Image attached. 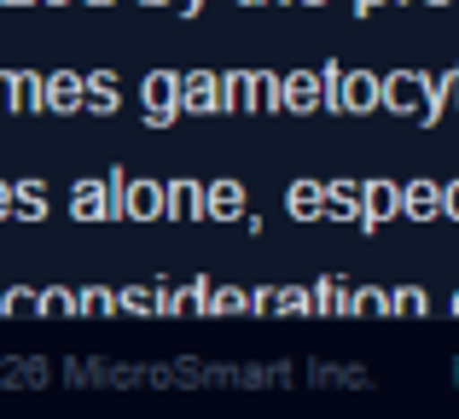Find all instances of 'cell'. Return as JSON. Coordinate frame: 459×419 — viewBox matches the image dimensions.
<instances>
[{
  "label": "cell",
  "instance_id": "cell-27",
  "mask_svg": "<svg viewBox=\"0 0 459 419\" xmlns=\"http://www.w3.org/2000/svg\"><path fill=\"white\" fill-rule=\"evenodd\" d=\"M204 315H245V292L210 280V292H204Z\"/></svg>",
  "mask_w": 459,
  "mask_h": 419
},
{
  "label": "cell",
  "instance_id": "cell-46",
  "mask_svg": "<svg viewBox=\"0 0 459 419\" xmlns=\"http://www.w3.org/2000/svg\"><path fill=\"white\" fill-rule=\"evenodd\" d=\"M425 6H454V0H425Z\"/></svg>",
  "mask_w": 459,
  "mask_h": 419
},
{
  "label": "cell",
  "instance_id": "cell-24",
  "mask_svg": "<svg viewBox=\"0 0 459 419\" xmlns=\"http://www.w3.org/2000/svg\"><path fill=\"white\" fill-rule=\"evenodd\" d=\"M117 315H134V320L157 315V285H123L117 292Z\"/></svg>",
  "mask_w": 459,
  "mask_h": 419
},
{
  "label": "cell",
  "instance_id": "cell-20",
  "mask_svg": "<svg viewBox=\"0 0 459 419\" xmlns=\"http://www.w3.org/2000/svg\"><path fill=\"white\" fill-rule=\"evenodd\" d=\"M320 198H325V187L320 181H291V193H285V210L297 215V222H320Z\"/></svg>",
  "mask_w": 459,
  "mask_h": 419
},
{
  "label": "cell",
  "instance_id": "cell-19",
  "mask_svg": "<svg viewBox=\"0 0 459 419\" xmlns=\"http://www.w3.org/2000/svg\"><path fill=\"white\" fill-rule=\"evenodd\" d=\"M70 215H76V222H105V181L70 187Z\"/></svg>",
  "mask_w": 459,
  "mask_h": 419
},
{
  "label": "cell",
  "instance_id": "cell-30",
  "mask_svg": "<svg viewBox=\"0 0 459 419\" xmlns=\"http://www.w3.org/2000/svg\"><path fill=\"white\" fill-rule=\"evenodd\" d=\"M0 315H12V320L35 315V285H12V292L0 297Z\"/></svg>",
  "mask_w": 459,
  "mask_h": 419
},
{
  "label": "cell",
  "instance_id": "cell-14",
  "mask_svg": "<svg viewBox=\"0 0 459 419\" xmlns=\"http://www.w3.org/2000/svg\"><path fill=\"white\" fill-rule=\"evenodd\" d=\"M215 100L227 117H250V70H215Z\"/></svg>",
  "mask_w": 459,
  "mask_h": 419
},
{
  "label": "cell",
  "instance_id": "cell-1",
  "mask_svg": "<svg viewBox=\"0 0 459 419\" xmlns=\"http://www.w3.org/2000/svg\"><path fill=\"white\" fill-rule=\"evenodd\" d=\"M425 105H430V70H390V76H378V111L425 123Z\"/></svg>",
  "mask_w": 459,
  "mask_h": 419
},
{
  "label": "cell",
  "instance_id": "cell-11",
  "mask_svg": "<svg viewBox=\"0 0 459 419\" xmlns=\"http://www.w3.org/2000/svg\"><path fill=\"white\" fill-rule=\"evenodd\" d=\"M238 215H245V187L238 181H210L204 187V222H238Z\"/></svg>",
  "mask_w": 459,
  "mask_h": 419
},
{
  "label": "cell",
  "instance_id": "cell-25",
  "mask_svg": "<svg viewBox=\"0 0 459 419\" xmlns=\"http://www.w3.org/2000/svg\"><path fill=\"white\" fill-rule=\"evenodd\" d=\"M35 315H47V320L76 315V292H70V285H47V292H35Z\"/></svg>",
  "mask_w": 459,
  "mask_h": 419
},
{
  "label": "cell",
  "instance_id": "cell-29",
  "mask_svg": "<svg viewBox=\"0 0 459 419\" xmlns=\"http://www.w3.org/2000/svg\"><path fill=\"white\" fill-rule=\"evenodd\" d=\"M123 187H128V170L105 175V222H123Z\"/></svg>",
  "mask_w": 459,
  "mask_h": 419
},
{
  "label": "cell",
  "instance_id": "cell-4",
  "mask_svg": "<svg viewBox=\"0 0 459 419\" xmlns=\"http://www.w3.org/2000/svg\"><path fill=\"white\" fill-rule=\"evenodd\" d=\"M280 111H291V117L320 111V76L314 70H285L280 76Z\"/></svg>",
  "mask_w": 459,
  "mask_h": 419
},
{
  "label": "cell",
  "instance_id": "cell-36",
  "mask_svg": "<svg viewBox=\"0 0 459 419\" xmlns=\"http://www.w3.org/2000/svg\"><path fill=\"white\" fill-rule=\"evenodd\" d=\"M378 6H390V0H355V18H372Z\"/></svg>",
  "mask_w": 459,
  "mask_h": 419
},
{
  "label": "cell",
  "instance_id": "cell-45",
  "mask_svg": "<svg viewBox=\"0 0 459 419\" xmlns=\"http://www.w3.org/2000/svg\"><path fill=\"white\" fill-rule=\"evenodd\" d=\"M6 6H35V0H6Z\"/></svg>",
  "mask_w": 459,
  "mask_h": 419
},
{
  "label": "cell",
  "instance_id": "cell-49",
  "mask_svg": "<svg viewBox=\"0 0 459 419\" xmlns=\"http://www.w3.org/2000/svg\"><path fill=\"white\" fill-rule=\"evenodd\" d=\"M0 6H6V0H0Z\"/></svg>",
  "mask_w": 459,
  "mask_h": 419
},
{
  "label": "cell",
  "instance_id": "cell-15",
  "mask_svg": "<svg viewBox=\"0 0 459 419\" xmlns=\"http://www.w3.org/2000/svg\"><path fill=\"white\" fill-rule=\"evenodd\" d=\"M360 215V181H332L320 198V222H355Z\"/></svg>",
  "mask_w": 459,
  "mask_h": 419
},
{
  "label": "cell",
  "instance_id": "cell-28",
  "mask_svg": "<svg viewBox=\"0 0 459 419\" xmlns=\"http://www.w3.org/2000/svg\"><path fill=\"white\" fill-rule=\"evenodd\" d=\"M314 76H320V111H325V117H343V105H337V82H343V65H337V58H325Z\"/></svg>",
  "mask_w": 459,
  "mask_h": 419
},
{
  "label": "cell",
  "instance_id": "cell-38",
  "mask_svg": "<svg viewBox=\"0 0 459 419\" xmlns=\"http://www.w3.org/2000/svg\"><path fill=\"white\" fill-rule=\"evenodd\" d=\"M6 210H12V181H0V222H6Z\"/></svg>",
  "mask_w": 459,
  "mask_h": 419
},
{
  "label": "cell",
  "instance_id": "cell-31",
  "mask_svg": "<svg viewBox=\"0 0 459 419\" xmlns=\"http://www.w3.org/2000/svg\"><path fill=\"white\" fill-rule=\"evenodd\" d=\"M280 309V285H256V292H245V315H273Z\"/></svg>",
  "mask_w": 459,
  "mask_h": 419
},
{
  "label": "cell",
  "instance_id": "cell-33",
  "mask_svg": "<svg viewBox=\"0 0 459 419\" xmlns=\"http://www.w3.org/2000/svg\"><path fill=\"white\" fill-rule=\"evenodd\" d=\"M442 215L459 222V181H442Z\"/></svg>",
  "mask_w": 459,
  "mask_h": 419
},
{
  "label": "cell",
  "instance_id": "cell-6",
  "mask_svg": "<svg viewBox=\"0 0 459 419\" xmlns=\"http://www.w3.org/2000/svg\"><path fill=\"white\" fill-rule=\"evenodd\" d=\"M204 292H210V274H192L180 285H157V315H204Z\"/></svg>",
  "mask_w": 459,
  "mask_h": 419
},
{
  "label": "cell",
  "instance_id": "cell-40",
  "mask_svg": "<svg viewBox=\"0 0 459 419\" xmlns=\"http://www.w3.org/2000/svg\"><path fill=\"white\" fill-rule=\"evenodd\" d=\"M140 6H175V0H140Z\"/></svg>",
  "mask_w": 459,
  "mask_h": 419
},
{
  "label": "cell",
  "instance_id": "cell-21",
  "mask_svg": "<svg viewBox=\"0 0 459 419\" xmlns=\"http://www.w3.org/2000/svg\"><path fill=\"white\" fill-rule=\"evenodd\" d=\"M343 292H349V285L332 280V274H325V280H314L308 285V315H343Z\"/></svg>",
  "mask_w": 459,
  "mask_h": 419
},
{
  "label": "cell",
  "instance_id": "cell-44",
  "mask_svg": "<svg viewBox=\"0 0 459 419\" xmlns=\"http://www.w3.org/2000/svg\"><path fill=\"white\" fill-rule=\"evenodd\" d=\"M82 6H111V0H82Z\"/></svg>",
  "mask_w": 459,
  "mask_h": 419
},
{
  "label": "cell",
  "instance_id": "cell-5",
  "mask_svg": "<svg viewBox=\"0 0 459 419\" xmlns=\"http://www.w3.org/2000/svg\"><path fill=\"white\" fill-rule=\"evenodd\" d=\"M337 105H343V117H367V111H378V76H372V70H349V65H343V82H337Z\"/></svg>",
  "mask_w": 459,
  "mask_h": 419
},
{
  "label": "cell",
  "instance_id": "cell-10",
  "mask_svg": "<svg viewBox=\"0 0 459 419\" xmlns=\"http://www.w3.org/2000/svg\"><path fill=\"white\" fill-rule=\"evenodd\" d=\"M163 215L175 222H204V181H163Z\"/></svg>",
  "mask_w": 459,
  "mask_h": 419
},
{
  "label": "cell",
  "instance_id": "cell-41",
  "mask_svg": "<svg viewBox=\"0 0 459 419\" xmlns=\"http://www.w3.org/2000/svg\"><path fill=\"white\" fill-rule=\"evenodd\" d=\"M291 6H325V0H291Z\"/></svg>",
  "mask_w": 459,
  "mask_h": 419
},
{
  "label": "cell",
  "instance_id": "cell-12",
  "mask_svg": "<svg viewBox=\"0 0 459 419\" xmlns=\"http://www.w3.org/2000/svg\"><path fill=\"white\" fill-rule=\"evenodd\" d=\"M117 105H123L117 76H111V70H88V76H82V111H88V117H111Z\"/></svg>",
  "mask_w": 459,
  "mask_h": 419
},
{
  "label": "cell",
  "instance_id": "cell-16",
  "mask_svg": "<svg viewBox=\"0 0 459 419\" xmlns=\"http://www.w3.org/2000/svg\"><path fill=\"white\" fill-rule=\"evenodd\" d=\"M6 222H47V187L41 181H12Z\"/></svg>",
  "mask_w": 459,
  "mask_h": 419
},
{
  "label": "cell",
  "instance_id": "cell-37",
  "mask_svg": "<svg viewBox=\"0 0 459 419\" xmlns=\"http://www.w3.org/2000/svg\"><path fill=\"white\" fill-rule=\"evenodd\" d=\"M448 100H454V111H459V58H454V70H448Z\"/></svg>",
  "mask_w": 459,
  "mask_h": 419
},
{
  "label": "cell",
  "instance_id": "cell-48",
  "mask_svg": "<svg viewBox=\"0 0 459 419\" xmlns=\"http://www.w3.org/2000/svg\"><path fill=\"white\" fill-rule=\"evenodd\" d=\"M390 6H407V0H390Z\"/></svg>",
  "mask_w": 459,
  "mask_h": 419
},
{
  "label": "cell",
  "instance_id": "cell-39",
  "mask_svg": "<svg viewBox=\"0 0 459 419\" xmlns=\"http://www.w3.org/2000/svg\"><path fill=\"white\" fill-rule=\"evenodd\" d=\"M41 6H76V0H41Z\"/></svg>",
  "mask_w": 459,
  "mask_h": 419
},
{
  "label": "cell",
  "instance_id": "cell-7",
  "mask_svg": "<svg viewBox=\"0 0 459 419\" xmlns=\"http://www.w3.org/2000/svg\"><path fill=\"white\" fill-rule=\"evenodd\" d=\"M221 100H215V70H186L180 76V117H215Z\"/></svg>",
  "mask_w": 459,
  "mask_h": 419
},
{
  "label": "cell",
  "instance_id": "cell-23",
  "mask_svg": "<svg viewBox=\"0 0 459 419\" xmlns=\"http://www.w3.org/2000/svg\"><path fill=\"white\" fill-rule=\"evenodd\" d=\"M390 315H402V320L430 315V292H425V285H395V292H390Z\"/></svg>",
  "mask_w": 459,
  "mask_h": 419
},
{
  "label": "cell",
  "instance_id": "cell-8",
  "mask_svg": "<svg viewBox=\"0 0 459 419\" xmlns=\"http://www.w3.org/2000/svg\"><path fill=\"white\" fill-rule=\"evenodd\" d=\"M123 222H163V181H128L123 187Z\"/></svg>",
  "mask_w": 459,
  "mask_h": 419
},
{
  "label": "cell",
  "instance_id": "cell-32",
  "mask_svg": "<svg viewBox=\"0 0 459 419\" xmlns=\"http://www.w3.org/2000/svg\"><path fill=\"white\" fill-rule=\"evenodd\" d=\"M273 315H308V285H280V309Z\"/></svg>",
  "mask_w": 459,
  "mask_h": 419
},
{
  "label": "cell",
  "instance_id": "cell-26",
  "mask_svg": "<svg viewBox=\"0 0 459 419\" xmlns=\"http://www.w3.org/2000/svg\"><path fill=\"white\" fill-rule=\"evenodd\" d=\"M76 315H93V320L117 315V292H111V285H82V292H76Z\"/></svg>",
  "mask_w": 459,
  "mask_h": 419
},
{
  "label": "cell",
  "instance_id": "cell-42",
  "mask_svg": "<svg viewBox=\"0 0 459 419\" xmlns=\"http://www.w3.org/2000/svg\"><path fill=\"white\" fill-rule=\"evenodd\" d=\"M448 315H459V292H454V303H448Z\"/></svg>",
  "mask_w": 459,
  "mask_h": 419
},
{
  "label": "cell",
  "instance_id": "cell-18",
  "mask_svg": "<svg viewBox=\"0 0 459 419\" xmlns=\"http://www.w3.org/2000/svg\"><path fill=\"white\" fill-rule=\"evenodd\" d=\"M343 315H367V320L390 315V292H384V285H349L343 292Z\"/></svg>",
  "mask_w": 459,
  "mask_h": 419
},
{
  "label": "cell",
  "instance_id": "cell-22",
  "mask_svg": "<svg viewBox=\"0 0 459 419\" xmlns=\"http://www.w3.org/2000/svg\"><path fill=\"white\" fill-rule=\"evenodd\" d=\"M250 111H262V117L280 111V76L273 70H250Z\"/></svg>",
  "mask_w": 459,
  "mask_h": 419
},
{
  "label": "cell",
  "instance_id": "cell-34",
  "mask_svg": "<svg viewBox=\"0 0 459 419\" xmlns=\"http://www.w3.org/2000/svg\"><path fill=\"white\" fill-rule=\"evenodd\" d=\"M12 76H18V70H0V117H18L12 111Z\"/></svg>",
  "mask_w": 459,
  "mask_h": 419
},
{
  "label": "cell",
  "instance_id": "cell-3",
  "mask_svg": "<svg viewBox=\"0 0 459 419\" xmlns=\"http://www.w3.org/2000/svg\"><path fill=\"white\" fill-rule=\"evenodd\" d=\"M395 215H402V187L384 181V175L360 181V215H355L360 233H378V227H384V222H395Z\"/></svg>",
  "mask_w": 459,
  "mask_h": 419
},
{
  "label": "cell",
  "instance_id": "cell-9",
  "mask_svg": "<svg viewBox=\"0 0 459 419\" xmlns=\"http://www.w3.org/2000/svg\"><path fill=\"white\" fill-rule=\"evenodd\" d=\"M402 215L407 222H442V181L419 175V181L402 187Z\"/></svg>",
  "mask_w": 459,
  "mask_h": 419
},
{
  "label": "cell",
  "instance_id": "cell-13",
  "mask_svg": "<svg viewBox=\"0 0 459 419\" xmlns=\"http://www.w3.org/2000/svg\"><path fill=\"white\" fill-rule=\"evenodd\" d=\"M47 111L58 117L82 111V70H47Z\"/></svg>",
  "mask_w": 459,
  "mask_h": 419
},
{
  "label": "cell",
  "instance_id": "cell-17",
  "mask_svg": "<svg viewBox=\"0 0 459 419\" xmlns=\"http://www.w3.org/2000/svg\"><path fill=\"white\" fill-rule=\"evenodd\" d=\"M12 111H23V117L47 111V76H35V70H18V76H12Z\"/></svg>",
  "mask_w": 459,
  "mask_h": 419
},
{
  "label": "cell",
  "instance_id": "cell-47",
  "mask_svg": "<svg viewBox=\"0 0 459 419\" xmlns=\"http://www.w3.org/2000/svg\"><path fill=\"white\" fill-rule=\"evenodd\" d=\"M238 6H262V0H238Z\"/></svg>",
  "mask_w": 459,
  "mask_h": 419
},
{
  "label": "cell",
  "instance_id": "cell-35",
  "mask_svg": "<svg viewBox=\"0 0 459 419\" xmlns=\"http://www.w3.org/2000/svg\"><path fill=\"white\" fill-rule=\"evenodd\" d=\"M175 6H180V18H198V12L210 6V0H175Z\"/></svg>",
  "mask_w": 459,
  "mask_h": 419
},
{
  "label": "cell",
  "instance_id": "cell-43",
  "mask_svg": "<svg viewBox=\"0 0 459 419\" xmlns=\"http://www.w3.org/2000/svg\"><path fill=\"white\" fill-rule=\"evenodd\" d=\"M262 6H291V0H262Z\"/></svg>",
  "mask_w": 459,
  "mask_h": 419
},
{
  "label": "cell",
  "instance_id": "cell-2",
  "mask_svg": "<svg viewBox=\"0 0 459 419\" xmlns=\"http://www.w3.org/2000/svg\"><path fill=\"white\" fill-rule=\"evenodd\" d=\"M140 111H146L152 128H175V117H180V76L175 70H152L140 82Z\"/></svg>",
  "mask_w": 459,
  "mask_h": 419
}]
</instances>
